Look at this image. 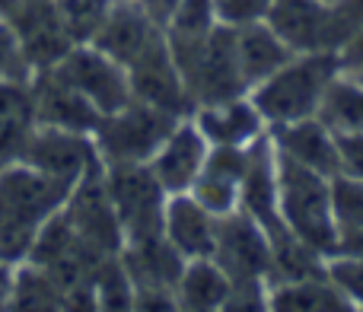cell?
I'll list each match as a JSON object with an SVG mask.
<instances>
[{
	"label": "cell",
	"mask_w": 363,
	"mask_h": 312,
	"mask_svg": "<svg viewBox=\"0 0 363 312\" xmlns=\"http://www.w3.org/2000/svg\"><path fill=\"white\" fill-rule=\"evenodd\" d=\"M166 38H169V51L176 57L182 80H185L191 108L249 93L242 70H239L236 29L233 26L217 23L213 29L198 32V35L166 32Z\"/></svg>",
	"instance_id": "cell-3"
},
{
	"label": "cell",
	"mask_w": 363,
	"mask_h": 312,
	"mask_svg": "<svg viewBox=\"0 0 363 312\" xmlns=\"http://www.w3.org/2000/svg\"><path fill=\"white\" fill-rule=\"evenodd\" d=\"M163 32L166 29L138 0H112L99 23V29H96V35L89 38V42L128 67V64L144 55Z\"/></svg>",
	"instance_id": "cell-15"
},
{
	"label": "cell",
	"mask_w": 363,
	"mask_h": 312,
	"mask_svg": "<svg viewBox=\"0 0 363 312\" xmlns=\"http://www.w3.org/2000/svg\"><path fill=\"white\" fill-rule=\"evenodd\" d=\"M335 4H338L341 16L347 19V26H351V32H354L363 23V0H335Z\"/></svg>",
	"instance_id": "cell-37"
},
{
	"label": "cell",
	"mask_w": 363,
	"mask_h": 312,
	"mask_svg": "<svg viewBox=\"0 0 363 312\" xmlns=\"http://www.w3.org/2000/svg\"><path fill=\"white\" fill-rule=\"evenodd\" d=\"M277 153V150H274ZM332 179L315 169L277 153V207L287 233L315 249L319 255H332L338 245V223L332 204Z\"/></svg>",
	"instance_id": "cell-4"
},
{
	"label": "cell",
	"mask_w": 363,
	"mask_h": 312,
	"mask_svg": "<svg viewBox=\"0 0 363 312\" xmlns=\"http://www.w3.org/2000/svg\"><path fill=\"white\" fill-rule=\"evenodd\" d=\"M268 131L271 144L281 156H287V160L300 162L306 169H315L322 175H338V134L319 115L268 128Z\"/></svg>",
	"instance_id": "cell-18"
},
{
	"label": "cell",
	"mask_w": 363,
	"mask_h": 312,
	"mask_svg": "<svg viewBox=\"0 0 363 312\" xmlns=\"http://www.w3.org/2000/svg\"><path fill=\"white\" fill-rule=\"evenodd\" d=\"M118 258L134 284V294L138 290H172L176 294V281L185 268V258L166 243L163 233L125 243Z\"/></svg>",
	"instance_id": "cell-21"
},
{
	"label": "cell",
	"mask_w": 363,
	"mask_h": 312,
	"mask_svg": "<svg viewBox=\"0 0 363 312\" xmlns=\"http://www.w3.org/2000/svg\"><path fill=\"white\" fill-rule=\"evenodd\" d=\"M252 147H211L201 175L191 185V198L201 201L211 213H223L239 207V185H242L245 166H249Z\"/></svg>",
	"instance_id": "cell-19"
},
{
	"label": "cell",
	"mask_w": 363,
	"mask_h": 312,
	"mask_svg": "<svg viewBox=\"0 0 363 312\" xmlns=\"http://www.w3.org/2000/svg\"><path fill=\"white\" fill-rule=\"evenodd\" d=\"M351 74H354V77H360V80H363V67H360V70H351Z\"/></svg>",
	"instance_id": "cell-39"
},
{
	"label": "cell",
	"mask_w": 363,
	"mask_h": 312,
	"mask_svg": "<svg viewBox=\"0 0 363 312\" xmlns=\"http://www.w3.org/2000/svg\"><path fill=\"white\" fill-rule=\"evenodd\" d=\"M271 4H274V0H213V13H217V19L226 26H242V23L264 19Z\"/></svg>",
	"instance_id": "cell-31"
},
{
	"label": "cell",
	"mask_w": 363,
	"mask_h": 312,
	"mask_svg": "<svg viewBox=\"0 0 363 312\" xmlns=\"http://www.w3.org/2000/svg\"><path fill=\"white\" fill-rule=\"evenodd\" d=\"M64 217L74 226V233L80 236V243L86 249H93L96 255H118L125 236H121L118 217L112 211V201L106 194V182H102V169L80 182L70 191L67 204H64Z\"/></svg>",
	"instance_id": "cell-12"
},
{
	"label": "cell",
	"mask_w": 363,
	"mask_h": 312,
	"mask_svg": "<svg viewBox=\"0 0 363 312\" xmlns=\"http://www.w3.org/2000/svg\"><path fill=\"white\" fill-rule=\"evenodd\" d=\"M236 29V57H239V70H242L245 87H258L264 77H271L281 64L290 61L294 51L287 48L281 35L271 29L264 19L255 23H242L233 26Z\"/></svg>",
	"instance_id": "cell-22"
},
{
	"label": "cell",
	"mask_w": 363,
	"mask_h": 312,
	"mask_svg": "<svg viewBox=\"0 0 363 312\" xmlns=\"http://www.w3.org/2000/svg\"><path fill=\"white\" fill-rule=\"evenodd\" d=\"M57 77L77 89L99 115H108L115 108L128 106L131 96V80H128V67L118 64L112 55L96 48L93 42H80L55 64Z\"/></svg>",
	"instance_id": "cell-9"
},
{
	"label": "cell",
	"mask_w": 363,
	"mask_h": 312,
	"mask_svg": "<svg viewBox=\"0 0 363 312\" xmlns=\"http://www.w3.org/2000/svg\"><path fill=\"white\" fill-rule=\"evenodd\" d=\"M233 294V281L213 258L185 262L176 281V303L188 312H223Z\"/></svg>",
	"instance_id": "cell-23"
},
{
	"label": "cell",
	"mask_w": 363,
	"mask_h": 312,
	"mask_svg": "<svg viewBox=\"0 0 363 312\" xmlns=\"http://www.w3.org/2000/svg\"><path fill=\"white\" fill-rule=\"evenodd\" d=\"M23 4V0H0V16L4 19H10L13 13H16V6Z\"/></svg>",
	"instance_id": "cell-38"
},
{
	"label": "cell",
	"mask_w": 363,
	"mask_h": 312,
	"mask_svg": "<svg viewBox=\"0 0 363 312\" xmlns=\"http://www.w3.org/2000/svg\"><path fill=\"white\" fill-rule=\"evenodd\" d=\"M207 153H211V144L201 134V128L194 125L191 115H182L147 166L157 175L160 185L166 188V194H185L191 191L194 179L204 169Z\"/></svg>",
	"instance_id": "cell-14"
},
{
	"label": "cell",
	"mask_w": 363,
	"mask_h": 312,
	"mask_svg": "<svg viewBox=\"0 0 363 312\" xmlns=\"http://www.w3.org/2000/svg\"><path fill=\"white\" fill-rule=\"evenodd\" d=\"M128 80H131V96L147 106L166 108L172 115H191V99H188L185 80H182L176 57L169 51L166 32L128 64Z\"/></svg>",
	"instance_id": "cell-13"
},
{
	"label": "cell",
	"mask_w": 363,
	"mask_h": 312,
	"mask_svg": "<svg viewBox=\"0 0 363 312\" xmlns=\"http://www.w3.org/2000/svg\"><path fill=\"white\" fill-rule=\"evenodd\" d=\"M338 57H341V67L345 70H360L363 67V23L351 32V38L341 45Z\"/></svg>",
	"instance_id": "cell-33"
},
{
	"label": "cell",
	"mask_w": 363,
	"mask_h": 312,
	"mask_svg": "<svg viewBox=\"0 0 363 312\" xmlns=\"http://www.w3.org/2000/svg\"><path fill=\"white\" fill-rule=\"evenodd\" d=\"M335 252H347V255H360V258H363V226H354V230H341Z\"/></svg>",
	"instance_id": "cell-35"
},
{
	"label": "cell",
	"mask_w": 363,
	"mask_h": 312,
	"mask_svg": "<svg viewBox=\"0 0 363 312\" xmlns=\"http://www.w3.org/2000/svg\"><path fill=\"white\" fill-rule=\"evenodd\" d=\"M332 4H335V0H332Z\"/></svg>",
	"instance_id": "cell-40"
},
{
	"label": "cell",
	"mask_w": 363,
	"mask_h": 312,
	"mask_svg": "<svg viewBox=\"0 0 363 312\" xmlns=\"http://www.w3.org/2000/svg\"><path fill=\"white\" fill-rule=\"evenodd\" d=\"M341 70L345 67L335 51H300V55H290V61L281 64L271 77H264L258 87H252L249 96L268 128L290 125V121L319 115L322 99Z\"/></svg>",
	"instance_id": "cell-2"
},
{
	"label": "cell",
	"mask_w": 363,
	"mask_h": 312,
	"mask_svg": "<svg viewBox=\"0 0 363 312\" xmlns=\"http://www.w3.org/2000/svg\"><path fill=\"white\" fill-rule=\"evenodd\" d=\"M182 115H172L166 108L147 106L140 99H131L128 106L102 115L93 131L96 150L102 166H121V162H150L157 147L166 140L172 125Z\"/></svg>",
	"instance_id": "cell-5"
},
{
	"label": "cell",
	"mask_w": 363,
	"mask_h": 312,
	"mask_svg": "<svg viewBox=\"0 0 363 312\" xmlns=\"http://www.w3.org/2000/svg\"><path fill=\"white\" fill-rule=\"evenodd\" d=\"M10 26L16 29L32 74L55 67L77 45L67 23H64V13L57 0H23L16 6V13L10 16Z\"/></svg>",
	"instance_id": "cell-11"
},
{
	"label": "cell",
	"mask_w": 363,
	"mask_h": 312,
	"mask_svg": "<svg viewBox=\"0 0 363 312\" xmlns=\"http://www.w3.org/2000/svg\"><path fill=\"white\" fill-rule=\"evenodd\" d=\"M268 309H290V312H341L347 303L328 284L325 271L309 274L300 281L268 284Z\"/></svg>",
	"instance_id": "cell-25"
},
{
	"label": "cell",
	"mask_w": 363,
	"mask_h": 312,
	"mask_svg": "<svg viewBox=\"0 0 363 312\" xmlns=\"http://www.w3.org/2000/svg\"><path fill=\"white\" fill-rule=\"evenodd\" d=\"M29 96H32V115L35 125H51V128H67V131H83L93 134L102 115L77 93L70 83H64L55 70H38L29 80Z\"/></svg>",
	"instance_id": "cell-16"
},
{
	"label": "cell",
	"mask_w": 363,
	"mask_h": 312,
	"mask_svg": "<svg viewBox=\"0 0 363 312\" xmlns=\"http://www.w3.org/2000/svg\"><path fill=\"white\" fill-rule=\"evenodd\" d=\"M338 175L363 179V134H338Z\"/></svg>",
	"instance_id": "cell-32"
},
{
	"label": "cell",
	"mask_w": 363,
	"mask_h": 312,
	"mask_svg": "<svg viewBox=\"0 0 363 312\" xmlns=\"http://www.w3.org/2000/svg\"><path fill=\"white\" fill-rule=\"evenodd\" d=\"M16 264L19 262H6V258H0V309H10L13 284H16Z\"/></svg>",
	"instance_id": "cell-34"
},
{
	"label": "cell",
	"mask_w": 363,
	"mask_h": 312,
	"mask_svg": "<svg viewBox=\"0 0 363 312\" xmlns=\"http://www.w3.org/2000/svg\"><path fill=\"white\" fill-rule=\"evenodd\" d=\"M138 4L144 6V10L150 13V16L157 19V23L166 29V23H169V16H172V13H176L179 0H138Z\"/></svg>",
	"instance_id": "cell-36"
},
{
	"label": "cell",
	"mask_w": 363,
	"mask_h": 312,
	"mask_svg": "<svg viewBox=\"0 0 363 312\" xmlns=\"http://www.w3.org/2000/svg\"><path fill=\"white\" fill-rule=\"evenodd\" d=\"M32 125L35 115H32L29 80H0V169L19 162Z\"/></svg>",
	"instance_id": "cell-24"
},
{
	"label": "cell",
	"mask_w": 363,
	"mask_h": 312,
	"mask_svg": "<svg viewBox=\"0 0 363 312\" xmlns=\"http://www.w3.org/2000/svg\"><path fill=\"white\" fill-rule=\"evenodd\" d=\"M191 118L211 147H252L268 134V125L249 93L198 106L191 108Z\"/></svg>",
	"instance_id": "cell-17"
},
{
	"label": "cell",
	"mask_w": 363,
	"mask_h": 312,
	"mask_svg": "<svg viewBox=\"0 0 363 312\" xmlns=\"http://www.w3.org/2000/svg\"><path fill=\"white\" fill-rule=\"evenodd\" d=\"M10 309H67V290L45 268L32 262H19Z\"/></svg>",
	"instance_id": "cell-27"
},
{
	"label": "cell",
	"mask_w": 363,
	"mask_h": 312,
	"mask_svg": "<svg viewBox=\"0 0 363 312\" xmlns=\"http://www.w3.org/2000/svg\"><path fill=\"white\" fill-rule=\"evenodd\" d=\"M325 271L328 284L341 294V300L347 303V309H363V258L347 255V252H332L325 255Z\"/></svg>",
	"instance_id": "cell-28"
},
{
	"label": "cell",
	"mask_w": 363,
	"mask_h": 312,
	"mask_svg": "<svg viewBox=\"0 0 363 312\" xmlns=\"http://www.w3.org/2000/svg\"><path fill=\"white\" fill-rule=\"evenodd\" d=\"M213 262L233 284H268L271 277V236L245 211H230L217 220Z\"/></svg>",
	"instance_id": "cell-10"
},
{
	"label": "cell",
	"mask_w": 363,
	"mask_h": 312,
	"mask_svg": "<svg viewBox=\"0 0 363 312\" xmlns=\"http://www.w3.org/2000/svg\"><path fill=\"white\" fill-rule=\"evenodd\" d=\"M217 213H211L191 194H169L163 211V236L185 262L211 258L217 239Z\"/></svg>",
	"instance_id": "cell-20"
},
{
	"label": "cell",
	"mask_w": 363,
	"mask_h": 312,
	"mask_svg": "<svg viewBox=\"0 0 363 312\" xmlns=\"http://www.w3.org/2000/svg\"><path fill=\"white\" fill-rule=\"evenodd\" d=\"M106 194L112 201V211L118 217L125 243L163 233L166 211V188L157 182L147 162H121V166H102Z\"/></svg>",
	"instance_id": "cell-6"
},
{
	"label": "cell",
	"mask_w": 363,
	"mask_h": 312,
	"mask_svg": "<svg viewBox=\"0 0 363 312\" xmlns=\"http://www.w3.org/2000/svg\"><path fill=\"white\" fill-rule=\"evenodd\" d=\"M332 204H335V223H338V233L363 226V179L335 175L332 179Z\"/></svg>",
	"instance_id": "cell-29"
},
{
	"label": "cell",
	"mask_w": 363,
	"mask_h": 312,
	"mask_svg": "<svg viewBox=\"0 0 363 312\" xmlns=\"http://www.w3.org/2000/svg\"><path fill=\"white\" fill-rule=\"evenodd\" d=\"M0 80H32V67L23 55L19 35L4 16H0Z\"/></svg>",
	"instance_id": "cell-30"
},
{
	"label": "cell",
	"mask_w": 363,
	"mask_h": 312,
	"mask_svg": "<svg viewBox=\"0 0 363 312\" xmlns=\"http://www.w3.org/2000/svg\"><path fill=\"white\" fill-rule=\"evenodd\" d=\"M264 23L287 42L294 55L300 51H335L351 38V26L332 0H274Z\"/></svg>",
	"instance_id": "cell-7"
},
{
	"label": "cell",
	"mask_w": 363,
	"mask_h": 312,
	"mask_svg": "<svg viewBox=\"0 0 363 312\" xmlns=\"http://www.w3.org/2000/svg\"><path fill=\"white\" fill-rule=\"evenodd\" d=\"M74 188L42 175L26 162L0 169V258L23 262L45 223L67 204Z\"/></svg>",
	"instance_id": "cell-1"
},
{
	"label": "cell",
	"mask_w": 363,
	"mask_h": 312,
	"mask_svg": "<svg viewBox=\"0 0 363 312\" xmlns=\"http://www.w3.org/2000/svg\"><path fill=\"white\" fill-rule=\"evenodd\" d=\"M19 162L38 169L42 175L61 182L67 188H77L86 175L102 169L93 134L51 125H32L29 138L23 144V153H19Z\"/></svg>",
	"instance_id": "cell-8"
},
{
	"label": "cell",
	"mask_w": 363,
	"mask_h": 312,
	"mask_svg": "<svg viewBox=\"0 0 363 312\" xmlns=\"http://www.w3.org/2000/svg\"><path fill=\"white\" fill-rule=\"evenodd\" d=\"M319 118L335 134H363V80L341 70L319 106Z\"/></svg>",
	"instance_id": "cell-26"
}]
</instances>
